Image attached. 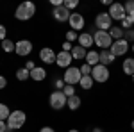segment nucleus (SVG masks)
<instances>
[{"mask_svg": "<svg viewBox=\"0 0 134 132\" xmlns=\"http://www.w3.org/2000/svg\"><path fill=\"white\" fill-rule=\"evenodd\" d=\"M36 14V4L34 2H21L20 5L16 7V11H14V18L20 21H27L31 20L32 16Z\"/></svg>", "mask_w": 134, "mask_h": 132, "instance_id": "obj_1", "label": "nucleus"}, {"mask_svg": "<svg viewBox=\"0 0 134 132\" xmlns=\"http://www.w3.org/2000/svg\"><path fill=\"white\" fill-rule=\"evenodd\" d=\"M25 122H27V114L23 111H11L9 118H7V130H18V129H21L23 125H25Z\"/></svg>", "mask_w": 134, "mask_h": 132, "instance_id": "obj_2", "label": "nucleus"}, {"mask_svg": "<svg viewBox=\"0 0 134 132\" xmlns=\"http://www.w3.org/2000/svg\"><path fill=\"white\" fill-rule=\"evenodd\" d=\"M81 79H82V73H81V68H77V66H70L63 73V81L66 86H75L81 82Z\"/></svg>", "mask_w": 134, "mask_h": 132, "instance_id": "obj_3", "label": "nucleus"}, {"mask_svg": "<svg viewBox=\"0 0 134 132\" xmlns=\"http://www.w3.org/2000/svg\"><path fill=\"white\" fill-rule=\"evenodd\" d=\"M93 41H95V45H97L98 48H102V50H109L111 45H113V39H111L109 32H104V31H95L93 32Z\"/></svg>", "mask_w": 134, "mask_h": 132, "instance_id": "obj_4", "label": "nucleus"}, {"mask_svg": "<svg viewBox=\"0 0 134 132\" xmlns=\"http://www.w3.org/2000/svg\"><path fill=\"white\" fill-rule=\"evenodd\" d=\"M95 27L97 31H104V32H109L111 27H113V20L107 13H97L95 16Z\"/></svg>", "mask_w": 134, "mask_h": 132, "instance_id": "obj_5", "label": "nucleus"}, {"mask_svg": "<svg viewBox=\"0 0 134 132\" xmlns=\"http://www.w3.org/2000/svg\"><path fill=\"white\" fill-rule=\"evenodd\" d=\"M66 102H68V98L64 96L63 91H52L50 96H48V105H50L52 109H55V111L66 107Z\"/></svg>", "mask_w": 134, "mask_h": 132, "instance_id": "obj_6", "label": "nucleus"}, {"mask_svg": "<svg viewBox=\"0 0 134 132\" xmlns=\"http://www.w3.org/2000/svg\"><path fill=\"white\" fill-rule=\"evenodd\" d=\"M109 68L107 66H104V64H97V66H93V70H91V77H93V81L95 82H107L109 81Z\"/></svg>", "mask_w": 134, "mask_h": 132, "instance_id": "obj_7", "label": "nucleus"}, {"mask_svg": "<svg viewBox=\"0 0 134 132\" xmlns=\"http://www.w3.org/2000/svg\"><path fill=\"white\" fill-rule=\"evenodd\" d=\"M107 14L111 16V20H116V21H122L127 16V13H125V7L124 4H118V2H113L111 5H109V11H107Z\"/></svg>", "mask_w": 134, "mask_h": 132, "instance_id": "obj_8", "label": "nucleus"}, {"mask_svg": "<svg viewBox=\"0 0 134 132\" xmlns=\"http://www.w3.org/2000/svg\"><path fill=\"white\" fill-rule=\"evenodd\" d=\"M68 23H70V31H75V32H81L84 29V25H86V20H84V16L81 14V13H72L70 14V20H68Z\"/></svg>", "mask_w": 134, "mask_h": 132, "instance_id": "obj_9", "label": "nucleus"}, {"mask_svg": "<svg viewBox=\"0 0 134 132\" xmlns=\"http://www.w3.org/2000/svg\"><path fill=\"white\" fill-rule=\"evenodd\" d=\"M129 41L125 39H118V41H113V45H111V54H113L114 57H120V55H125L127 52H129Z\"/></svg>", "mask_w": 134, "mask_h": 132, "instance_id": "obj_10", "label": "nucleus"}, {"mask_svg": "<svg viewBox=\"0 0 134 132\" xmlns=\"http://www.w3.org/2000/svg\"><path fill=\"white\" fill-rule=\"evenodd\" d=\"M32 48H34V45H32L29 39H20V41H16V50L14 52H16L20 57H27L32 52Z\"/></svg>", "mask_w": 134, "mask_h": 132, "instance_id": "obj_11", "label": "nucleus"}, {"mask_svg": "<svg viewBox=\"0 0 134 132\" xmlns=\"http://www.w3.org/2000/svg\"><path fill=\"white\" fill-rule=\"evenodd\" d=\"M70 14H72V11H68L64 5H61V7H54V9H52V16H54V20L59 21V23L68 21V20H70Z\"/></svg>", "mask_w": 134, "mask_h": 132, "instance_id": "obj_12", "label": "nucleus"}, {"mask_svg": "<svg viewBox=\"0 0 134 132\" xmlns=\"http://www.w3.org/2000/svg\"><path fill=\"white\" fill-rule=\"evenodd\" d=\"M72 61H73L72 54H70V52H64V50H61L57 54V57H55V64H57L59 68H64V70L72 66Z\"/></svg>", "mask_w": 134, "mask_h": 132, "instance_id": "obj_13", "label": "nucleus"}, {"mask_svg": "<svg viewBox=\"0 0 134 132\" xmlns=\"http://www.w3.org/2000/svg\"><path fill=\"white\" fill-rule=\"evenodd\" d=\"M55 57H57V54L52 50L50 47H45V48L40 50V59L45 64H55Z\"/></svg>", "mask_w": 134, "mask_h": 132, "instance_id": "obj_14", "label": "nucleus"}, {"mask_svg": "<svg viewBox=\"0 0 134 132\" xmlns=\"http://www.w3.org/2000/svg\"><path fill=\"white\" fill-rule=\"evenodd\" d=\"M77 41H79V45H81L82 48H86V50H88V48L91 50V47L95 45L91 32H81V34H79V39H77Z\"/></svg>", "mask_w": 134, "mask_h": 132, "instance_id": "obj_15", "label": "nucleus"}, {"mask_svg": "<svg viewBox=\"0 0 134 132\" xmlns=\"http://www.w3.org/2000/svg\"><path fill=\"white\" fill-rule=\"evenodd\" d=\"M72 57H73V61H82V59H86V54H88V50L86 48H82L81 45H73V48H72Z\"/></svg>", "mask_w": 134, "mask_h": 132, "instance_id": "obj_16", "label": "nucleus"}, {"mask_svg": "<svg viewBox=\"0 0 134 132\" xmlns=\"http://www.w3.org/2000/svg\"><path fill=\"white\" fill-rule=\"evenodd\" d=\"M31 79L36 81V82H43L45 79H47V70L41 68V66H36V68L31 71Z\"/></svg>", "mask_w": 134, "mask_h": 132, "instance_id": "obj_17", "label": "nucleus"}, {"mask_svg": "<svg viewBox=\"0 0 134 132\" xmlns=\"http://www.w3.org/2000/svg\"><path fill=\"white\" fill-rule=\"evenodd\" d=\"M98 55H100V64H104V66L113 64L114 59H116L113 54H111V50H100V52H98Z\"/></svg>", "mask_w": 134, "mask_h": 132, "instance_id": "obj_18", "label": "nucleus"}, {"mask_svg": "<svg viewBox=\"0 0 134 132\" xmlns=\"http://www.w3.org/2000/svg\"><path fill=\"white\" fill-rule=\"evenodd\" d=\"M86 64H90V66H97V64H100V55H98V52L95 50H88L86 54Z\"/></svg>", "mask_w": 134, "mask_h": 132, "instance_id": "obj_19", "label": "nucleus"}, {"mask_svg": "<svg viewBox=\"0 0 134 132\" xmlns=\"http://www.w3.org/2000/svg\"><path fill=\"white\" fill-rule=\"evenodd\" d=\"M122 70H124L125 75H129V77H132L134 75V57H127L122 64Z\"/></svg>", "mask_w": 134, "mask_h": 132, "instance_id": "obj_20", "label": "nucleus"}, {"mask_svg": "<svg viewBox=\"0 0 134 132\" xmlns=\"http://www.w3.org/2000/svg\"><path fill=\"white\" fill-rule=\"evenodd\" d=\"M81 104H82V98H81L79 95H73V96H70V98H68L66 107H68V109H72V111H77V109L81 107Z\"/></svg>", "mask_w": 134, "mask_h": 132, "instance_id": "obj_21", "label": "nucleus"}, {"mask_svg": "<svg viewBox=\"0 0 134 132\" xmlns=\"http://www.w3.org/2000/svg\"><path fill=\"white\" fill-rule=\"evenodd\" d=\"M124 29L122 27H111V31H109V36H111V39L113 41H118V39H124Z\"/></svg>", "mask_w": 134, "mask_h": 132, "instance_id": "obj_22", "label": "nucleus"}, {"mask_svg": "<svg viewBox=\"0 0 134 132\" xmlns=\"http://www.w3.org/2000/svg\"><path fill=\"white\" fill-rule=\"evenodd\" d=\"M93 84H95V81H93V77L91 75H82V79H81V82H79V86L82 88V89H91L93 88Z\"/></svg>", "mask_w": 134, "mask_h": 132, "instance_id": "obj_23", "label": "nucleus"}, {"mask_svg": "<svg viewBox=\"0 0 134 132\" xmlns=\"http://www.w3.org/2000/svg\"><path fill=\"white\" fill-rule=\"evenodd\" d=\"M2 50L5 52V54H13V52L16 50V41H11L9 38L4 39L2 41Z\"/></svg>", "mask_w": 134, "mask_h": 132, "instance_id": "obj_24", "label": "nucleus"}, {"mask_svg": "<svg viewBox=\"0 0 134 132\" xmlns=\"http://www.w3.org/2000/svg\"><path fill=\"white\" fill-rule=\"evenodd\" d=\"M14 75H16V79H18V81H21V82H23V81H29V79H31V71L27 70L25 66H23V68H18Z\"/></svg>", "mask_w": 134, "mask_h": 132, "instance_id": "obj_25", "label": "nucleus"}, {"mask_svg": "<svg viewBox=\"0 0 134 132\" xmlns=\"http://www.w3.org/2000/svg\"><path fill=\"white\" fill-rule=\"evenodd\" d=\"M132 25H134V16H132V14H127L124 20L120 21V27H122L124 31H131Z\"/></svg>", "mask_w": 134, "mask_h": 132, "instance_id": "obj_26", "label": "nucleus"}, {"mask_svg": "<svg viewBox=\"0 0 134 132\" xmlns=\"http://www.w3.org/2000/svg\"><path fill=\"white\" fill-rule=\"evenodd\" d=\"M9 114H11V109L5 105V104H2V102H0V120H2V122H7Z\"/></svg>", "mask_w": 134, "mask_h": 132, "instance_id": "obj_27", "label": "nucleus"}, {"mask_svg": "<svg viewBox=\"0 0 134 132\" xmlns=\"http://www.w3.org/2000/svg\"><path fill=\"white\" fill-rule=\"evenodd\" d=\"M64 81H63L61 77H57V79H54V88H55V91H63L64 89Z\"/></svg>", "mask_w": 134, "mask_h": 132, "instance_id": "obj_28", "label": "nucleus"}, {"mask_svg": "<svg viewBox=\"0 0 134 132\" xmlns=\"http://www.w3.org/2000/svg\"><path fill=\"white\" fill-rule=\"evenodd\" d=\"M124 7H125V13L127 14H132L134 16V0H127L124 4Z\"/></svg>", "mask_w": 134, "mask_h": 132, "instance_id": "obj_29", "label": "nucleus"}, {"mask_svg": "<svg viewBox=\"0 0 134 132\" xmlns=\"http://www.w3.org/2000/svg\"><path fill=\"white\" fill-rule=\"evenodd\" d=\"M64 7L68 11H72V9H75L77 5H79V0H64V4H63Z\"/></svg>", "mask_w": 134, "mask_h": 132, "instance_id": "obj_30", "label": "nucleus"}, {"mask_svg": "<svg viewBox=\"0 0 134 132\" xmlns=\"http://www.w3.org/2000/svg\"><path fill=\"white\" fill-rule=\"evenodd\" d=\"M63 93H64V96H66V98L73 96V95H75V86H64Z\"/></svg>", "mask_w": 134, "mask_h": 132, "instance_id": "obj_31", "label": "nucleus"}, {"mask_svg": "<svg viewBox=\"0 0 134 132\" xmlns=\"http://www.w3.org/2000/svg\"><path fill=\"white\" fill-rule=\"evenodd\" d=\"M79 39V34L75 31H68L66 32V41H70V43H73V41H77Z\"/></svg>", "mask_w": 134, "mask_h": 132, "instance_id": "obj_32", "label": "nucleus"}, {"mask_svg": "<svg viewBox=\"0 0 134 132\" xmlns=\"http://www.w3.org/2000/svg\"><path fill=\"white\" fill-rule=\"evenodd\" d=\"M124 39H125V41H129V43H131V41H134V31H132V29H131V31H125V32H124Z\"/></svg>", "mask_w": 134, "mask_h": 132, "instance_id": "obj_33", "label": "nucleus"}, {"mask_svg": "<svg viewBox=\"0 0 134 132\" xmlns=\"http://www.w3.org/2000/svg\"><path fill=\"white\" fill-rule=\"evenodd\" d=\"M91 66H90V64H86V62H84L82 66H81V73H82V75H91Z\"/></svg>", "mask_w": 134, "mask_h": 132, "instance_id": "obj_34", "label": "nucleus"}, {"mask_svg": "<svg viewBox=\"0 0 134 132\" xmlns=\"http://www.w3.org/2000/svg\"><path fill=\"white\" fill-rule=\"evenodd\" d=\"M4 39H7V29L0 23V41H4Z\"/></svg>", "mask_w": 134, "mask_h": 132, "instance_id": "obj_35", "label": "nucleus"}, {"mask_svg": "<svg viewBox=\"0 0 134 132\" xmlns=\"http://www.w3.org/2000/svg\"><path fill=\"white\" fill-rule=\"evenodd\" d=\"M72 48H73V43H70V41H64L63 43V50L64 52H72Z\"/></svg>", "mask_w": 134, "mask_h": 132, "instance_id": "obj_36", "label": "nucleus"}, {"mask_svg": "<svg viewBox=\"0 0 134 132\" xmlns=\"http://www.w3.org/2000/svg\"><path fill=\"white\" fill-rule=\"evenodd\" d=\"M52 7H61L63 4H64V0H50Z\"/></svg>", "mask_w": 134, "mask_h": 132, "instance_id": "obj_37", "label": "nucleus"}, {"mask_svg": "<svg viewBox=\"0 0 134 132\" xmlns=\"http://www.w3.org/2000/svg\"><path fill=\"white\" fill-rule=\"evenodd\" d=\"M5 86H7V79H5L4 75H0V89H4Z\"/></svg>", "mask_w": 134, "mask_h": 132, "instance_id": "obj_38", "label": "nucleus"}, {"mask_svg": "<svg viewBox=\"0 0 134 132\" xmlns=\"http://www.w3.org/2000/svg\"><path fill=\"white\" fill-rule=\"evenodd\" d=\"M25 68H27L29 71H32L34 68H36V64H34V61H27V62H25Z\"/></svg>", "mask_w": 134, "mask_h": 132, "instance_id": "obj_39", "label": "nucleus"}, {"mask_svg": "<svg viewBox=\"0 0 134 132\" xmlns=\"http://www.w3.org/2000/svg\"><path fill=\"white\" fill-rule=\"evenodd\" d=\"M0 132H7V123L0 120Z\"/></svg>", "mask_w": 134, "mask_h": 132, "instance_id": "obj_40", "label": "nucleus"}, {"mask_svg": "<svg viewBox=\"0 0 134 132\" xmlns=\"http://www.w3.org/2000/svg\"><path fill=\"white\" fill-rule=\"evenodd\" d=\"M40 132H55V130H54L52 127H41V129H40Z\"/></svg>", "mask_w": 134, "mask_h": 132, "instance_id": "obj_41", "label": "nucleus"}, {"mask_svg": "<svg viewBox=\"0 0 134 132\" xmlns=\"http://www.w3.org/2000/svg\"><path fill=\"white\" fill-rule=\"evenodd\" d=\"M102 4H104V5H111L113 2H111V0H102Z\"/></svg>", "mask_w": 134, "mask_h": 132, "instance_id": "obj_42", "label": "nucleus"}, {"mask_svg": "<svg viewBox=\"0 0 134 132\" xmlns=\"http://www.w3.org/2000/svg\"><path fill=\"white\" fill-rule=\"evenodd\" d=\"M91 132H104V130H102V129H100V127H95V129H93Z\"/></svg>", "mask_w": 134, "mask_h": 132, "instance_id": "obj_43", "label": "nucleus"}, {"mask_svg": "<svg viewBox=\"0 0 134 132\" xmlns=\"http://www.w3.org/2000/svg\"><path fill=\"white\" fill-rule=\"evenodd\" d=\"M68 132H79V130H77V129H72V130H68Z\"/></svg>", "mask_w": 134, "mask_h": 132, "instance_id": "obj_44", "label": "nucleus"}, {"mask_svg": "<svg viewBox=\"0 0 134 132\" xmlns=\"http://www.w3.org/2000/svg\"><path fill=\"white\" fill-rule=\"evenodd\" d=\"M131 127H132V129H134V120H132V122H131Z\"/></svg>", "mask_w": 134, "mask_h": 132, "instance_id": "obj_45", "label": "nucleus"}, {"mask_svg": "<svg viewBox=\"0 0 134 132\" xmlns=\"http://www.w3.org/2000/svg\"><path fill=\"white\" fill-rule=\"evenodd\" d=\"M132 54H134V43H132Z\"/></svg>", "mask_w": 134, "mask_h": 132, "instance_id": "obj_46", "label": "nucleus"}, {"mask_svg": "<svg viewBox=\"0 0 134 132\" xmlns=\"http://www.w3.org/2000/svg\"><path fill=\"white\" fill-rule=\"evenodd\" d=\"M131 79H132V82H134V75H132V77H131Z\"/></svg>", "mask_w": 134, "mask_h": 132, "instance_id": "obj_47", "label": "nucleus"}, {"mask_svg": "<svg viewBox=\"0 0 134 132\" xmlns=\"http://www.w3.org/2000/svg\"><path fill=\"white\" fill-rule=\"evenodd\" d=\"M7 132H14V130H7Z\"/></svg>", "mask_w": 134, "mask_h": 132, "instance_id": "obj_48", "label": "nucleus"}, {"mask_svg": "<svg viewBox=\"0 0 134 132\" xmlns=\"http://www.w3.org/2000/svg\"><path fill=\"white\" fill-rule=\"evenodd\" d=\"M90 132H91V130H90Z\"/></svg>", "mask_w": 134, "mask_h": 132, "instance_id": "obj_49", "label": "nucleus"}]
</instances>
